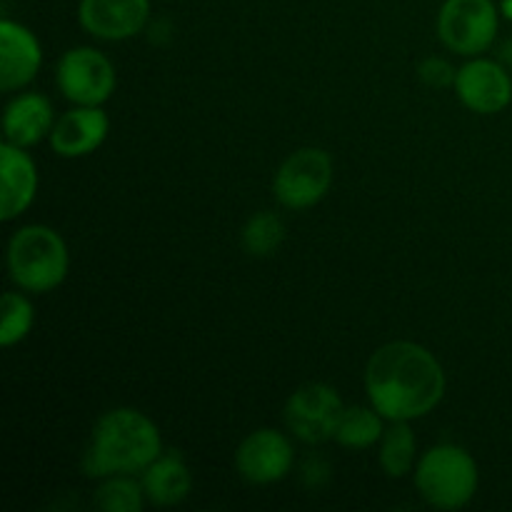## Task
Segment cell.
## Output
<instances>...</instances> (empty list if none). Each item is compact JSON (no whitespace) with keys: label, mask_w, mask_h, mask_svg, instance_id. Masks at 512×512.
Returning <instances> with one entry per match:
<instances>
[{"label":"cell","mask_w":512,"mask_h":512,"mask_svg":"<svg viewBox=\"0 0 512 512\" xmlns=\"http://www.w3.org/2000/svg\"><path fill=\"white\" fill-rule=\"evenodd\" d=\"M503 60L512 68V40H508V43L503 45Z\"/></svg>","instance_id":"24"},{"label":"cell","mask_w":512,"mask_h":512,"mask_svg":"<svg viewBox=\"0 0 512 512\" xmlns=\"http://www.w3.org/2000/svg\"><path fill=\"white\" fill-rule=\"evenodd\" d=\"M68 265V245L48 225H25L10 238L8 270L20 290L50 293L63 285Z\"/></svg>","instance_id":"3"},{"label":"cell","mask_w":512,"mask_h":512,"mask_svg":"<svg viewBox=\"0 0 512 512\" xmlns=\"http://www.w3.org/2000/svg\"><path fill=\"white\" fill-rule=\"evenodd\" d=\"M110 133V120L100 105H78L55 120L50 148L60 158H83L95 153Z\"/></svg>","instance_id":"12"},{"label":"cell","mask_w":512,"mask_h":512,"mask_svg":"<svg viewBox=\"0 0 512 512\" xmlns=\"http://www.w3.org/2000/svg\"><path fill=\"white\" fill-rule=\"evenodd\" d=\"M500 13L508 20H512V0H500Z\"/></svg>","instance_id":"23"},{"label":"cell","mask_w":512,"mask_h":512,"mask_svg":"<svg viewBox=\"0 0 512 512\" xmlns=\"http://www.w3.org/2000/svg\"><path fill=\"white\" fill-rule=\"evenodd\" d=\"M365 388L385 420L410 423L433 413L445 398V370L428 348L395 340L370 355Z\"/></svg>","instance_id":"1"},{"label":"cell","mask_w":512,"mask_h":512,"mask_svg":"<svg viewBox=\"0 0 512 512\" xmlns=\"http://www.w3.org/2000/svg\"><path fill=\"white\" fill-rule=\"evenodd\" d=\"M163 455L160 430L148 415L133 408H115L95 423L83 468L90 478L143 473Z\"/></svg>","instance_id":"2"},{"label":"cell","mask_w":512,"mask_h":512,"mask_svg":"<svg viewBox=\"0 0 512 512\" xmlns=\"http://www.w3.org/2000/svg\"><path fill=\"white\" fill-rule=\"evenodd\" d=\"M480 485L478 463L458 445H435L415 465V488L435 510H460Z\"/></svg>","instance_id":"4"},{"label":"cell","mask_w":512,"mask_h":512,"mask_svg":"<svg viewBox=\"0 0 512 512\" xmlns=\"http://www.w3.org/2000/svg\"><path fill=\"white\" fill-rule=\"evenodd\" d=\"M145 498L155 508H173L193 490V475L178 453H163L143 470Z\"/></svg>","instance_id":"16"},{"label":"cell","mask_w":512,"mask_h":512,"mask_svg":"<svg viewBox=\"0 0 512 512\" xmlns=\"http://www.w3.org/2000/svg\"><path fill=\"white\" fill-rule=\"evenodd\" d=\"M145 500L143 483H135L130 475H110L95 490V508L105 512H140Z\"/></svg>","instance_id":"19"},{"label":"cell","mask_w":512,"mask_h":512,"mask_svg":"<svg viewBox=\"0 0 512 512\" xmlns=\"http://www.w3.org/2000/svg\"><path fill=\"white\" fill-rule=\"evenodd\" d=\"M380 468L388 478H405L418 465V445L408 420H398L390 425L380 438Z\"/></svg>","instance_id":"17"},{"label":"cell","mask_w":512,"mask_h":512,"mask_svg":"<svg viewBox=\"0 0 512 512\" xmlns=\"http://www.w3.org/2000/svg\"><path fill=\"white\" fill-rule=\"evenodd\" d=\"M345 405L338 390L325 383H308L290 395L285 405V425L298 440L320 445L335 440Z\"/></svg>","instance_id":"7"},{"label":"cell","mask_w":512,"mask_h":512,"mask_svg":"<svg viewBox=\"0 0 512 512\" xmlns=\"http://www.w3.org/2000/svg\"><path fill=\"white\" fill-rule=\"evenodd\" d=\"M55 125L53 105L40 93H23L13 98L3 115L5 143L18 148H33L43 138H50Z\"/></svg>","instance_id":"15"},{"label":"cell","mask_w":512,"mask_h":512,"mask_svg":"<svg viewBox=\"0 0 512 512\" xmlns=\"http://www.w3.org/2000/svg\"><path fill=\"white\" fill-rule=\"evenodd\" d=\"M150 18V0H80L78 20L98 40H130L143 33Z\"/></svg>","instance_id":"11"},{"label":"cell","mask_w":512,"mask_h":512,"mask_svg":"<svg viewBox=\"0 0 512 512\" xmlns=\"http://www.w3.org/2000/svg\"><path fill=\"white\" fill-rule=\"evenodd\" d=\"M418 75L425 85H430V88H450V85H455L458 70H455L448 60L428 58L420 63Z\"/></svg>","instance_id":"22"},{"label":"cell","mask_w":512,"mask_h":512,"mask_svg":"<svg viewBox=\"0 0 512 512\" xmlns=\"http://www.w3.org/2000/svg\"><path fill=\"white\" fill-rule=\"evenodd\" d=\"M333 185V160L320 148L295 150L273 178V195L283 208L308 210L328 195Z\"/></svg>","instance_id":"6"},{"label":"cell","mask_w":512,"mask_h":512,"mask_svg":"<svg viewBox=\"0 0 512 512\" xmlns=\"http://www.w3.org/2000/svg\"><path fill=\"white\" fill-rule=\"evenodd\" d=\"M243 248L253 258H268L283 245L285 225L275 213H255L243 228Z\"/></svg>","instance_id":"20"},{"label":"cell","mask_w":512,"mask_h":512,"mask_svg":"<svg viewBox=\"0 0 512 512\" xmlns=\"http://www.w3.org/2000/svg\"><path fill=\"white\" fill-rule=\"evenodd\" d=\"M293 460L290 440L273 428L255 430L235 450V468L240 478L253 485L280 483L293 468Z\"/></svg>","instance_id":"9"},{"label":"cell","mask_w":512,"mask_h":512,"mask_svg":"<svg viewBox=\"0 0 512 512\" xmlns=\"http://www.w3.org/2000/svg\"><path fill=\"white\" fill-rule=\"evenodd\" d=\"M60 93L75 105H103L115 90V68L100 50L73 48L55 68Z\"/></svg>","instance_id":"8"},{"label":"cell","mask_w":512,"mask_h":512,"mask_svg":"<svg viewBox=\"0 0 512 512\" xmlns=\"http://www.w3.org/2000/svg\"><path fill=\"white\" fill-rule=\"evenodd\" d=\"M33 320V305L28 303V298H23L20 293H5L3 320H0V345L13 348V345L23 343L30 330H33Z\"/></svg>","instance_id":"21"},{"label":"cell","mask_w":512,"mask_h":512,"mask_svg":"<svg viewBox=\"0 0 512 512\" xmlns=\"http://www.w3.org/2000/svg\"><path fill=\"white\" fill-rule=\"evenodd\" d=\"M455 93L460 103L480 115L503 113L512 103V78L508 70L495 60H470L458 70Z\"/></svg>","instance_id":"10"},{"label":"cell","mask_w":512,"mask_h":512,"mask_svg":"<svg viewBox=\"0 0 512 512\" xmlns=\"http://www.w3.org/2000/svg\"><path fill=\"white\" fill-rule=\"evenodd\" d=\"M38 193V168L25 148L0 145V220L10 223L33 205Z\"/></svg>","instance_id":"14"},{"label":"cell","mask_w":512,"mask_h":512,"mask_svg":"<svg viewBox=\"0 0 512 512\" xmlns=\"http://www.w3.org/2000/svg\"><path fill=\"white\" fill-rule=\"evenodd\" d=\"M498 23L493 0H445L438 15V38L453 53L473 58L495 43Z\"/></svg>","instance_id":"5"},{"label":"cell","mask_w":512,"mask_h":512,"mask_svg":"<svg viewBox=\"0 0 512 512\" xmlns=\"http://www.w3.org/2000/svg\"><path fill=\"white\" fill-rule=\"evenodd\" d=\"M43 63L38 38L25 25L3 20L0 23V88L5 93L33 83Z\"/></svg>","instance_id":"13"},{"label":"cell","mask_w":512,"mask_h":512,"mask_svg":"<svg viewBox=\"0 0 512 512\" xmlns=\"http://www.w3.org/2000/svg\"><path fill=\"white\" fill-rule=\"evenodd\" d=\"M383 415L370 405V408H345L343 418H340L338 430H335V440L343 448L350 450H365L373 448L380 443L385 428H383Z\"/></svg>","instance_id":"18"}]
</instances>
